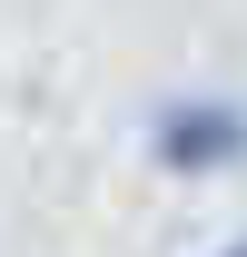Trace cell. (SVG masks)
<instances>
[{
	"instance_id": "cell-2",
	"label": "cell",
	"mask_w": 247,
	"mask_h": 257,
	"mask_svg": "<svg viewBox=\"0 0 247 257\" xmlns=\"http://www.w3.org/2000/svg\"><path fill=\"white\" fill-rule=\"evenodd\" d=\"M208 257H247V237H227V247H208Z\"/></svg>"
},
{
	"instance_id": "cell-1",
	"label": "cell",
	"mask_w": 247,
	"mask_h": 257,
	"mask_svg": "<svg viewBox=\"0 0 247 257\" xmlns=\"http://www.w3.org/2000/svg\"><path fill=\"white\" fill-rule=\"evenodd\" d=\"M149 159L168 178H237L247 168V99L227 89H178L149 109Z\"/></svg>"
}]
</instances>
